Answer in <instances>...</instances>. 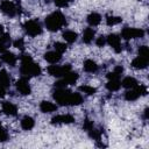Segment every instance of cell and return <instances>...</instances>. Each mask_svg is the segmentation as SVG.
I'll list each match as a JSON object with an SVG mask.
<instances>
[{"label":"cell","mask_w":149,"mask_h":149,"mask_svg":"<svg viewBox=\"0 0 149 149\" xmlns=\"http://www.w3.org/2000/svg\"><path fill=\"white\" fill-rule=\"evenodd\" d=\"M56 102L62 106H76L83 102V97L78 92H71L65 87H56L52 94Z\"/></svg>","instance_id":"1"},{"label":"cell","mask_w":149,"mask_h":149,"mask_svg":"<svg viewBox=\"0 0 149 149\" xmlns=\"http://www.w3.org/2000/svg\"><path fill=\"white\" fill-rule=\"evenodd\" d=\"M20 72L21 76L24 78L36 77L40 76L42 70L37 63L33 61V58L28 54H23L21 56V65H20Z\"/></svg>","instance_id":"2"},{"label":"cell","mask_w":149,"mask_h":149,"mask_svg":"<svg viewBox=\"0 0 149 149\" xmlns=\"http://www.w3.org/2000/svg\"><path fill=\"white\" fill-rule=\"evenodd\" d=\"M44 23H45V27L48 30L57 31L66 24V20H65V16L63 15V13H61L59 10H56L45 17Z\"/></svg>","instance_id":"3"},{"label":"cell","mask_w":149,"mask_h":149,"mask_svg":"<svg viewBox=\"0 0 149 149\" xmlns=\"http://www.w3.org/2000/svg\"><path fill=\"white\" fill-rule=\"evenodd\" d=\"M147 94V87L144 85H136L133 88H129L126 93H125V99L127 101H135L137 100L140 97Z\"/></svg>","instance_id":"4"},{"label":"cell","mask_w":149,"mask_h":149,"mask_svg":"<svg viewBox=\"0 0 149 149\" xmlns=\"http://www.w3.org/2000/svg\"><path fill=\"white\" fill-rule=\"evenodd\" d=\"M144 36V31L140 28H130V27H125L121 30V37L126 41L134 40V38H142Z\"/></svg>","instance_id":"5"},{"label":"cell","mask_w":149,"mask_h":149,"mask_svg":"<svg viewBox=\"0 0 149 149\" xmlns=\"http://www.w3.org/2000/svg\"><path fill=\"white\" fill-rule=\"evenodd\" d=\"M23 29L26 31L27 35L35 37L40 34H42V27L40 24V22L35 21V20H29L23 24Z\"/></svg>","instance_id":"6"},{"label":"cell","mask_w":149,"mask_h":149,"mask_svg":"<svg viewBox=\"0 0 149 149\" xmlns=\"http://www.w3.org/2000/svg\"><path fill=\"white\" fill-rule=\"evenodd\" d=\"M48 73L52 77H57V78H61L63 77L66 72L71 71V66L69 64H65V65H56V64H52L50 66H48Z\"/></svg>","instance_id":"7"},{"label":"cell","mask_w":149,"mask_h":149,"mask_svg":"<svg viewBox=\"0 0 149 149\" xmlns=\"http://www.w3.org/2000/svg\"><path fill=\"white\" fill-rule=\"evenodd\" d=\"M0 10H1L5 15H7V16H9V17L15 16V15H16V12H17L15 5H14L12 1H8V0L1 1V3H0Z\"/></svg>","instance_id":"8"},{"label":"cell","mask_w":149,"mask_h":149,"mask_svg":"<svg viewBox=\"0 0 149 149\" xmlns=\"http://www.w3.org/2000/svg\"><path fill=\"white\" fill-rule=\"evenodd\" d=\"M15 86H16L17 92H19L20 94H22V95H29V94L31 93V87H30V85H29L28 78L22 77L21 79H19V80L16 81Z\"/></svg>","instance_id":"9"},{"label":"cell","mask_w":149,"mask_h":149,"mask_svg":"<svg viewBox=\"0 0 149 149\" xmlns=\"http://www.w3.org/2000/svg\"><path fill=\"white\" fill-rule=\"evenodd\" d=\"M106 43H108L115 52H120L122 50V47H121V37L116 34H109L107 37H106Z\"/></svg>","instance_id":"10"},{"label":"cell","mask_w":149,"mask_h":149,"mask_svg":"<svg viewBox=\"0 0 149 149\" xmlns=\"http://www.w3.org/2000/svg\"><path fill=\"white\" fill-rule=\"evenodd\" d=\"M73 122H74V118L71 114H58L51 119L52 125H69Z\"/></svg>","instance_id":"11"},{"label":"cell","mask_w":149,"mask_h":149,"mask_svg":"<svg viewBox=\"0 0 149 149\" xmlns=\"http://www.w3.org/2000/svg\"><path fill=\"white\" fill-rule=\"evenodd\" d=\"M1 108H2V112H3L6 115L15 116V115L17 114V107H16V105H14V104L10 102V101H3Z\"/></svg>","instance_id":"12"},{"label":"cell","mask_w":149,"mask_h":149,"mask_svg":"<svg viewBox=\"0 0 149 149\" xmlns=\"http://www.w3.org/2000/svg\"><path fill=\"white\" fill-rule=\"evenodd\" d=\"M1 59H2V61L6 63V64H8L9 66H15L16 61H17L16 56H15L13 52L7 51V50L1 51Z\"/></svg>","instance_id":"13"},{"label":"cell","mask_w":149,"mask_h":149,"mask_svg":"<svg viewBox=\"0 0 149 149\" xmlns=\"http://www.w3.org/2000/svg\"><path fill=\"white\" fill-rule=\"evenodd\" d=\"M62 58V54H59L58 51H48L44 54V59L47 62H49L50 64H57Z\"/></svg>","instance_id":"14"},{"label":"cell","mask_w":149,"mask_h":149,"mask_svg":"<svg viewBox=\"0 0 149 149\" xmlns=\"http://www.w3.org/2000/svg\"><path fill=\"white\" fill-rule=\"evenodd\" d=\"M148 62H149L148 58H144V57H142V56H137V57H135V58L132 61V66H133L134 69H140V70H142V69H146V68L148 66Z\"/></svg>","instance_id":"15"},{"label":"cell","mask_w":149,"mask_h":149,"mask_svg":"<svg viewBox=\"0 0 149 149\" xmlns=\"http://www.w3.org/2000/svg\"><path fill=\"white\" fill-rule=\"evenodd\" d=\"M40 109H41L43 113H52V112L57 111V105H55V104L51 102V101L43 100V101H41V104H40Z\"/></svg>","instance_id":"16"},{"label":"cell","mask_w":149,"mask_h":149,"mask_svg":"<svg viewBox=\"0 0 149 149\" xmlns=\"http://www.w3.org/2000/svg\"><path fill=\"white\" fill-rule=\"evenodd\" d=\"M34 126H35V120L31 116L26 115V116L22 118V120H21V127H22V129L30 130V129L34 128Z\"/></svg>","instance_id":"17"},{"label":"cell","mask_w":149,"mask_h":149,"mask_svg":"<svg viewBox=\"0 0 149 149\" xmlns=\"http://www.w3.org/2000/svg\"><path fill=\"white\" fill-rule=\"evenodd\" d=\"M94 36H95V31H94V29H92V28H86L84 31H83V42L84 43H86V44H88V43H91L93 40H94Z\"/></svg>","instance_id":"18"},{"label":"cell","mask_w":149,"mask_h":149,"mask_svg":"<svg viewBox=\"0 0 149 149\" xmlns=\"http://www.w3.org/2000/svg\"><path fill=\"white\" fill-rule=\"evenodd\" d=\"M120 83H121V86L125 87V88H127V90L133 88V87H135L139 84L137 80L134 77H125L122 80H120Z\"/></svg>","instance_id":"19"},{"label":"cell","mask_w":149,"mask_h":149,"mask_svg":"<svg viewBox=\"0 0 149 149\" xmlns=\"http://www.w3.org/2000/svg\"><path fill=\"white\" fill-rule=\"evenodd\" d=\"M86 20H87V23H88L91 27H95V26H98V24L100 23L101 16H100V14L93 12V13H91V14L87 15V19H86Z\"/></svg>","instance_id":"20"},{"label":"cell","mask_w":149,"mask_h":149,"mask_svg":"<svg viewBox=\"0 0 149 149\" xmlns=\"http://www.w3.org/2000/svg\"><path fill=\"white\" fill-rule=\"evenodd\" d=\"M83 68H84V70H85L86 72H88V73H94V72L98 71V65H97V63H95L94 61H92V59H86V61L84 62Z\"/></svg>","instance_id":"21"},{"label":"cell","mask_w":149,"mask_h":149,"mask_svg":"<svg viewBox=\"0 0 149 149\" xmlns=\"http://www.w3.org/2000/svg\"><path fill=\"white\" fill-rule=\"evenodd\" d=\"M121 87V83L120 79H108L107 84H106V88L111 92H115Z\"/></svg>","instance_id":"22"},{"label":"cell","mask_w":149,"mask_h":149,"mask_svg":"<svg viewBox=\"0 0 149 149\" xmlns=\"http://www.w3.org/2000/svg\"><path fill=\"white\" fill-rule=\"evenodd\" d=\"M77 37H78V35H77V33H74L73 30H65V31L63 33V38H64V41L68 42V43H73V42H76V41H77Z\"/></svg>","instance_id":"23"},{"label":"cell","mask_w":149,"mask_h":149,"mask_svg":"<svg viewBox=\"0 0 149 149\" xmlns=\"http://www.w3.org/2000/svg\"><path fill=\"white\" fill-rule=\"evenodd\" d=\"M0 85L3 87H8L10 85V77L6 70L0 71Z\"/></svg>","instance_id":"24"},{"label":"cell","mask_w":149,"mask_h":149,"mask_svg":"<svg viewBox=\"0 0 149 149\" xmlns=\"http://www.w3.org/2000/svg\"><path fill=\"white\" fill-rule=\"evenodd\" d=\"M10 43V36L8 34H1L0 35V51L6 50V47Z\"/></svg>","instance_id":"25"},{"label":"cell","mask_w":149,"mask_h":149,"mask_svg":"<svg viewBox=\"0 0 149 149\" xmlns=\"http://www.w3.org/2000/svg\"><path fill=\"white\" fill-rule=\"evenodd\" d=\"M120 22H122V19L120 16H114V15H108L106 17V23L107 26H115L119 24Z\"/></svg>","instance_id":"26"},{"label":"cell","mask_w":149,"mask_h":149,"mask_svg":"<svg viewBox=\"0 0 149 149\" xmlns=\"http://www.w3.org/2000/svg\"><path fill=\"white\" fill-rule=\"evenodd\" d=\"M79 91L83 92V93H85V94L92 95V94H94L97 92V88L93 87V86H90V85H83V86L79 87Z\"/></svg>","instance_id":"27"},{"label":"cell","mask_w":149,"mask_h":149,"mask_svg":"<svg viewBox=\"0 0 149 149\" xmlns=\"http://www.w3.org/2000/svg\"><path fill=\"white\" fill-rule=\"evenodd\" d=\"M54 48H55V50L56 51H58L59 54H63L64 51H66V44L65 43H62V42H56V43H54Z\"/></svg>","instance_id":"28"},{"label":"cell","mask_w":149,"mask_h":149,"mask_svg":"<svg viewBox=\"0 0 149 149\" xmlns=\"http://www.w3.org/2000/svg\"><path fill=\"white\" fill-rule=\"evenodd\" d=\"M137 52H139V56H142V57L149 59V49H148L147 45H141L139 48V51Z\"/></svg>","instance_id":"29"},{"label":"cell","mask_w":149,"mask_h":149,"mask_svg":"<svg viewBox=\"0 0 149 149\" xmlns=\"http://www.w3.org/2000/svg\"><path fill=\"white\" fill-rule=\"evenodd\" d=\"M8 140V133L0 123V142H6Z\"/></svg>","instance_id":"30"},{"label":"cell","mask_w":149,"mask_h":149,"mask_svg":"<svg viewBox=\"0 0 149 149\" xmlns=\"http://www.w3.org/2000/svg\"><path fill=\"white\" fill-rule=\"evenodd\" d=\"M95 44H97L98 47L102 48V47L106 44V37H105V36H102V35H100L99 37H97V38H95Z\"/></svg>","instance_id":"31"},{"label":"cell","mask_w":149,"mask_h":149,"mask_svg":"<svg viewBox=\"0 0 149 149\" xmlns=\"http://www.w3.org/2000/svg\"><path fill=\"white\" fill-rule=\"evenodd\" d=\"M93 127H94V126H93V122H92L90 119H85L84 125H83V128H84L86 132H88V130H91Z\"/></svg>","instance_id":"32"},{"label":"cell","mask_w":149,"mask_h":149,"mask_svg":"<svg viewBox=\"0 0 149 149\" xmlns=\"http://www.w3.org/2000/svg\"><path fill=\"white\" fill-rule=\"evenodd\" d=\"M54 2H55V5H56L57 7H59V8H65V7H68V5H69V1H66V0H54Z\"/></svg>","instance_id":"33"},{"label":"cell","mask_w":149,"mask_h":149,"mask_svg":"<svg viewBox=\"0 0 149 149\" xmlns=\"http://www.w3.org/2000/svg\"><path fill=\"white\" fill-rule=\"evenodd\" d=\"M14 47L15 48H17V49H23V47H24V42H23V40L22 38H19V40H16V41H14Z\"/></svg>","instance_id":"34"},{"label":"cell","mask_w":149,"mask_h":149,"mask_svg":"<svg viewBox=\"0 0 149 149\" xmlns=\"http://www.w3.org/2000/svg\"><path fill=\"white\" fill-rule=\"evenodd\" d=\"M5 94H6V87H3V86L0 85V98L5 97Z\"/></svg>","instance_id":"35"},{"label":"cell","mask_w":149,"mask_h":149,"mask_svg":"<svg viewBox=\"0 0 149 149\" xmlns=\"http://www.w3.org/2000/svg\"><path fill=\"white\" fill-rule=\"evenodd\" d=\"M1 34H3V27H2V24H0V35Z\"/></svg>","instance_id":"36"},{"label":"cell","mask_w":149,"mask_h":149,"mask_svg":"<svg viewBox=\"0 0 149 149\" xmlns=\"http://www.w3.org/2000/svg\"><path fill=\"white\" fill-rule=\"evenodd\" d=\"M66 1H69V2H70V1H72V0H66Z\"/></svg>","instance_id":"37"},{"label":"cell","mask_w":149,"mask_h":149,"mask_svg":"<svg viewBox=\"0 0 149 149\" xmlns=\"http://www.w3.org/2000/svg\"><path fill=\"white\" fill-rule=\"evenodd\" d=\"M139 1H142V0H139Z\"/></svg>","instance_id":"38"}]
</instances>
